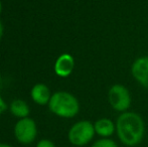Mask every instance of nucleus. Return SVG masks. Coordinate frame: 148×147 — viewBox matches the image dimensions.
<instances>
[{
  "label": "nucleus",
  "instance_id": "1",
  "mask_svg": "<svg viewBox=\"0 0 148 147\" xmlns=\"http://www.w3.org/2000/svg\"><path fill=\"white\" fill-rule=\"evenodd\" d=\"M116 134L122 144L135 147L142 142L145 135V123L136 112L121 113L116 120Z\"/></svg>",
  "mask_w": 148,
  "mask_h": 147
},
{
  "label": "nucleus",
  "instance_id": "2",
  "mask_svg": "<svg viewBox=\"0 0 148 147\" xmlns=\"http://www.w3.org/2000/svg\"><path fill=\"white\" fill-rule=\"evenodd\" d=\"M49 110L62 118H73L80 111L79 101L74 95L68 92H57L51 97Z\"/></svg>",
  "mask_w": 148,
  "mask_h": 147
},
{
  "label": "nucleus",
  "instance_id": "3",
  "mask_svg": "<svg viewBox=\"0 0 148 147\" xmlns=\"http://www.w3.org/2000/svg\"><path fill=\"white\" fill-rule=\"evenodd\" d=\"M96 135L94 123L89 120H81L75 123L70 128L68 133V139L71 144L77 147H82L93 140Z\"/></svg>",
  "mask_w": 148,
  "mask_h": 147
},
{
  "label": "nucleus",
  "instance_id": "4",
  "mask_svg": "<svg viewBox=\"0 0 148 147\" xmlns=\"http://www.w3.org/2000/svg\"><path fill=\"white\" fill-rule=\"evenodd\" d=\"M107 99L111 108L120 113L128 111L132 103L130 91L121 84H115L110 87Z\"/></svg>",
  "mask_w": 148,
  "mask_h": 147
},
{
  "label": "nucleus",
  "instance_id": "5",
  "mask_svg": "<svg viewBox=\"0 0 148 147\" xmlns=\"http://www.w3.org/2000/svg\"><path fill=\"white\" fill-rule=\"evenodd\" d=\"M37 134L36 124L30 118H22L14 127V135L17 141L22 144H29L34 141Z\"/></svg>",
  "mask_w": 148,
  "mask_h": 147
},
{
  "label": "nucleus",
  "instance_id": "6",
  "mask_svg": "<svg viewBox=\"0 0 148 147\" xmlns=\"http://www.w3.org/2000/svg\"><path fill=\"white\" fill-rule=\"evenodd\" d=\"M131 75L144 88H148V55L136 59L131 65Z\"/></svg>",
  "mask_w": 148,
  "mask_h": 147
},
{
  "label": "nucleus",
  "instance_id": "7",
  "mask_svg": "<svg viewBox=\"0 0 148 147\" xmlns=\"http://www.w3.org/2000/svg\"><path fill=\"white\" fill-rule=\"evenodd\" d=\"M75 68V59L69 53H62L58 57L55 64V72L59 77L66 78L73 73Z\"/></svg>",
  "mask_w": 148,
  "mask_h": 147
},
{
  "label": "nucleus",
  "instance_id": "8",
  "mask_svg": "<svg viewBox=\"0 0 148 147\" xmlns=\"http://www.w3.org/2000/svg\"><path fill=\"white\" fill-rule=\"evenodd\" d=\"M95 132L100 138H111L116 133V123L110 118H100L94 123Z\"/></svg>",
  "mask_w": 148,
  "mask_h": 147
},
{
  "label": "nucleus",
  "instance_id": "9",
  "mask_svg": "<svg viewBox=\"0 0 148 147\" xmlns=\"http://www.w3.org/2000/svg\"><path fill=\"white\" fill-rule=\"evenodd\" d=\"M51 92L43 84H37L31 90V98L36 104L45 105L51 100Z\"/></svg>",
  "mask_w": 148,
  "mask_h": 147
},
{
  "label": "nucleus",
  "instance_id": "10",
  "mask_svg": "<svg viewBox=\"0 0 148 147\" xmlns=\"http://www.w3.org/2000/svg\"><path fill=\"white\" fill-rule=\"evenodd\" d=\"M10 111L14 116L18 118H26L29 114V107L24 101L22 100H15L11 103Z\"/></svg>",
  "mask_w": 148,
  "mask_h": 147
},
{
  "label": "nucleus",
  "instance_id": "11",
  "mask_svg": "<svg viewBox=\"0 0 148 147\" xmlns=\"http://www.w3.org/2000/svg\"><path fill=\"white\" fill-rule=\"evenodd\" d=\"M91 147H119L118 144L112 138H100L96 140Z\"/></svg>",
  "mask_w": 148,
  "mask_h": 147
},
{
  "label": "nucleus",
  "instance_id": "12",
  "mask_svg": "<svg viewBox=\"0 0 148 147\" xmlns=\"http://www.w3.org/2000/svg\"><path fill=\"white\" fill-rule=\"evenodd\" d=\"M36 147H56L55 143L49 139H41L36 144Z\"/></svg>",
  "mask_w": 148,
  "mask_h": 147
},
{
  "label": "nucleus",
  "instance_id": "13",
  "mask_svg": "<svg viewBox=\"0 0 148 147\" xmlns=\"http://www.w3.org/2000/svg\"><path fill=\"white\" fill-rule=\"evenodd\" d=\"M5 110H6V104L3 101V99L0 97V115H1V114L3 113Z\"/></svg>",
  "mask_w": 148,
  "mask_h": 147
},
{
  "label": "nucleus",
  "instance_id": "14",
  "mask_svg": "<svg viewBox=\"0 0 148 147\" xmlns=\"http://www.w3.org/2000/svg\"><path fill=\"white\" fill-rule=\"evenodd\" d=\"M2 34H3V26H2L1 22H0V38H1V36H2Z\"/></svg>",
  "mask_w": 148,
  "mask_h": 147
},
{
  "label": "nucleus",
  "instance_id": "15",
  "mask_svg": "<svg viewBox=\"0 0 148 147\" xmlns=\"http://www.w3.org/2000/svg\"><path fill=\"white\" fill-rule=\"evenodd\" d=\"M0 147H12L9 144H5V143H0Z\"/></svg>",
  "mask_w": 148,
  "mask_h": 147
},
{
  "label": "nucleus",
  "instance_id": "16",
  "mask_svg": "<svg viewBox=\"0 0 148 147\" xmlns=\"http://www.w3.org/2000/svg\"><path fill=\"white\" fill-rule=\"evenodd\" d=\"M1 9H2V5H1V2H0V12H1Z\"/></svg>",
  "mask_w": 148,
  "mask_h": 147
},
{
  "label": "nucleus",
  "instance_id": "17",
  "mask_svg": "<svg viewBox=\"0 0 148 147\" xmlns=\"http://www.w3.org/2000/svg\"><path fill=\"white\" fill-rule=\"evenodd\" d=\"M0 88H1V78H0Z\"/></svg>",
  "mask_w": 148,
  "mask_h": 147
}]
</instances>
